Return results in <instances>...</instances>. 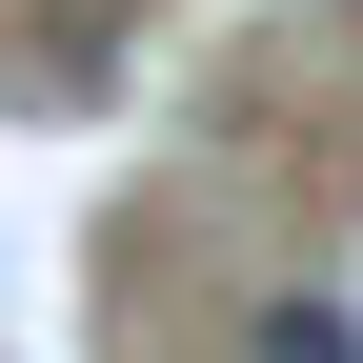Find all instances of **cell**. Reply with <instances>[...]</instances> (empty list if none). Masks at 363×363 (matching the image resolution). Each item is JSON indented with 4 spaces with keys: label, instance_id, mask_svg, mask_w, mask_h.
<instances>
[{
    "label": "cell",
    "instance_id": "obj_1",
    "mask_svg": "<svg viewBox=\"0 0 363 363\" xmlns=\"http://www.w3.org/2000/svg\"><path fill=\"white\" fill-rule=\"evenodd\" d=\"M262 363H363V323L343 303H262Z\"/></svg>",
    "mask_w": 363,
    "mask_h": 363
}]
</instances>
